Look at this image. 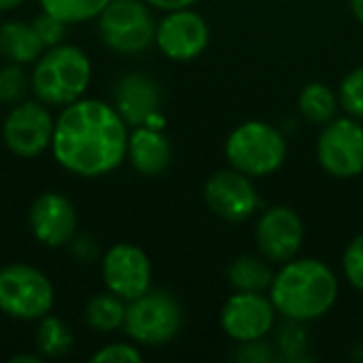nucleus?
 <instances>
[{
	"instance_id": "obj_23",
	"label": "nucleus",
	"mask_w": 363,
	"mask_h": 363,
	"mask_svg": "<svg viewBox=\"0 0 363 363\" xmlns=\"http://www.w3.org/2000/svg\"><path fill=\"white\" fill-rule=\"evenodd\" d=\"M111 0H40L43 11L66 23H79L98 17Z\"/></svg>"
},
{
	"instance_id": "obj_4",
	"label": "nucleus",
	"mask_w": 363,
	"mask_h": 363,
	"mask_svg": "<svg viewBox=\"0 0 363 363\" xmlns=\"http://www.w3.org/2000/svg\"><path fill=\"white\" fill-rule=\"evenodd\" d=\"M225 157L247 177H268L285 164L287 143L272 123L245 121L228 136Z\"/></svg>"
},
{
	"instance_id": "obj_24",
	"label": "nucleus",
	"mask_w": 363,
	"mask_h": 363,
	"mask_svg": "<svg viewBox=\"0 0 363 363\" xmlns=\"http://www.w3.org/2000/svg\"><path fill=\"white\" fill-rule=\"evenodd\" d=\"M340 104L349 115L363 119V66L351 70L340 83Z\"/></svg>"
},
{
	"instance_id": "obj_29",
	"label": "nucleus",
	"mask_w": 363,
	"mask_h": 363,
	"mask_svg": "<svg viewBox=\"0 0 363 363\" xmlns=\"http://www.w3.org/2000/svg\"><path fill=\"white\" fill-rule=\"evenodd\" d=\"M94 363H140L143 362V353L132 347V345H108L104 349H100L98 353L91 355Z\"/></svg>"
},
{
	"instance_id": "obj_5",
	"label": "nucleus",
	"mask_w": 363,
	"mask_h": 363,
	"mask_svg": "<svg viewBox=\"0 0 363 363\" xmlns=\"http://www.w3.org/2000/svg\"><path fill=\"white\" fill-rule=\"evenodd\" d=\"M98 30L115 53H140L155 43L157 23L145 0H111L98 15Z\"/></svg>"
},
{
	"instance_id": "obj_12",
	"label": "nucleus",
	"mask_w": 363,
	"mask_h": 363,
	"mask_svg": "<svg viewBox=\"0 0 363 363\" xmlns=\"http://www.w3.org/2000/svg\"><path fill=\"white\" fill-rule=\"evenodd\" d=\"M277 321V308L264 294L236 291L221 308V330L236 342L262 340Z\"/></svg>"
},
{
	"instance_id": "obj_25",
	"label": "nucleus",
	"mask_w": 363,
	"mask_h": 363,
	"mask_svg": "<svg viewBox=\"0 0 363 363\" xmlns=\"http://www.w3.org/2000/svg\"><path fill=\"white\" fill-rule=\"evenodd\" d=\"M28 79L21 70V64H11L0 70V102L13 104L26 96Z\"/></svg>"
},
{
	"instance_id": "obj_35",
	"label": "nucleus",
	"mask_w": 363,
	"mask_h": 363,
	"mask_svg": "<svg viewBox=\"0 0 363 363\" xmlns=\"http://www.w3.org/2000/svg\"><path fill=\"white\" fill-rule=\"evenodd\" d=\"M21 2L23 0H0V11H11V9H15Z\"/></svg>"
},
{
	"instance_id": "obj_34",
	"label": "nucleus",
	"mask_w": 363,
	"mask_h": 363,
	"mask_svg": "<svg viewBox=\"0 0 363 363\" xmlns=\"http://www.w3.org/2000/svg\"><path fill=\"white\" fill-rule=\"evenodd\" d=\"M351 9H353L357 21L363 26V0H351Z\"/></svg>"
},
{
	"instance_id": "obj_13",
	"label": "nucleus",
	"mask_w": 363,
	"mask_h": 363,
	"mask_svg": "<svg viewBox=\"0 0 363 363\" xmlns=\"http://www.w3.org/2000/svg\"><path fill=\"white\" fill-rule=\"evenodd\" d=\"M204 202L217 217L238 223L249 219L257 211L259 196L255 185L251 183V177L232 168L221 170L206 181Z\"/></svg>"
},
{
	"instance_id": "obj_7",
	"label": "nucleus",
	"mask_w": 363,
	"mask_h": 363,
	"mask_svg": "<svg viewBox=\"0 0 363 363\" xmlns=\"http://www.w3.org/2000/svg\"><path fill=\"white\" fill-rule=\"evenodd\" d=\"M53 285L34 266L11 264L0 270V311L13 319H43L53 308Z\"/></svg>"
},
{
	"instance_id": "obj_15",
	"label": "nucleus",
	"mask_w": 363,
	"mask_h": 363,
	"mask_svg": "<svg viewBox=\"0 0 363 363\" xmlns=\"http://www.w3.org/2000/svg\"><path fill=\"white\" fill-rule=\"evenodd\" d=\"M30 230L45 247H62L77 232V211L72 202L55 191L40 194L30 208Z\"/></svg>"
},
{
	"instance_id": "obj_32",
	"label": "nucleus",
	"mask_w": 363,
	"mask_h": 363,
	"mask_svg": "<svg viewBox=\"0 0 363 363\" xmlns=\"http://www.w3.org/2000/svg\"><path fill=\"white\" fill-rule=\"evenodd\" d=\"M149 6H155L160 11H179V9H189L191 4H196L198 0H145Z\"/></svg>"
},
{
	"instance_id": "obj_6",
	"label": "nucleus",
	"mask_w": 363,
	"mask_h": 363,
	"mask_svg": "<svg viewBox=\"0 0 363 363\" xmlns=\"http://www.w3.org/2000/svg\"><path fill=\"white\" fill-rule=\"evenodd\" d=\"M183 313L179 302L162 289H149L140 298L128 302L125 334L145 347H162L181 330Z\"/></svg>"
},
{
	"instance_id": "obj_20",
	"label": "nucleus",
	"mask_w": 363,
	"mask_h": 363,
	"mask_svg": "<svg viewBox=\"0 0 363 363\" xmlns=\"http://www.w3.org/2000/svg\"><path fill=\"white\" fill-rule=\"evenodd\" d=\"M125 300L115 294H96L85 304V321L96 332H115L125 323Z\"/></svg>"
},
{
	"instance_id": "obj_8",
	"label": "nucleus",
	"mask_w": 363,
	"mask_h": 363,
	"mask_svg": "<svg viewBox=\"0 0 363 363\" xmlns=\"http://www.w3.org/2000/svg\"><path fill=\"white\" fill-rule=\"evenodd\" d=\"M321 168L336 179H353L363 172V125L342 117L325 123L317 140Z\"/></svg>"
},
{
	"instance_id": "obj_18",
	"label": "nucleus",
	"mask_w": 363,
	"mask_h": 363,
	"mask_svg": "<svg viewBox=\"0 0 363 363\" xmlns=\"http://www.w3.org/2000/svg\"><path fill=\"white\" fill-rule=\"evenodd\" d=\"M45 51V45L32 23L6 21L0 26V55L11 64L36 62Z\"/></svg>"
},
{
	"instance_id": "obj_30",
	"label": "nucleus",
	"mask_w": 363,
	"mask_h": 363,
	"mask_svg": "<svg viewBox=\"0 0 363 363\" xmlns=\"http://www.w3.org/2000/svg\"><path fill=\"white\" fill-rule=\"evenodd\" d=\"M238 359L249 363H264L272 359V349L270 345L262 342V340H253V342H240L238 349Z\"/></svg>"
},
{
	"instance_id": "obj_9",
	"label": "nucleus",
	"mask_w": 363,
	"mask_h": 363,
	"mask_svg": "<svg viewBox=\"0 0 363 363\" xmlns=\"http://www.w3.org/2000/svg\"><path fill=\"white\" fill-rule=\"evenodd\" d=\"M55 121L45 102H21L11 108L2 125V138L11 153L36 157L53 140Z\"/></svg>"
},
{
	"instance_id": "obj_16",
	"label": "nucleus",
	"mask_w": 363,
	"mask_h": 363,
	"mask_svg": "<svg viewBox=\"0 0 363 363\" xmlns=\"http://www.w3.org/2000/svg\"><path fill=\"white\" fill-rule=\"evenodd\" d=\"M160 87L143 72L123 74L113 89V106L128 125H151L160 113Z\"/></svg>"
},
{
	"instance_id": "obj_2",
	"label": "nucleus",
	"mask_w": 363,
	"mask_h": 363,
	"mask_svg": "<svg viewBox=\"0 0 363 363\" xmlns=\"http://www.w3.org/2000/svg\"><path fill=\"white\" fill-rule=\"evenodd\" d=\"M270 300L289 321H315L332 311L338 300V279L332 268L313 257L289 259L274 274Z\"/></svg>"
},
{
	"instance_id": "obj_28",
	"label": "nucleus",
	"mask_w": 363,
	"mask_h": 363,
	"mask_svg": "<svg viewBox=\"0 0 363 363\" xmlns=\"http://www.w3.org/2000/svg\"><path fill=\"white\" fill-rule=\"evenodd\" d=\"M306 345H308V336H306L302 323L300 321H289V325H285L281 336H279V347H281L283 355L287 359H300Z\"/></svg>"
},
{
	"instance_id": "obj_21",
	"label": "nucleus",
	"mask_w": 363,
	"mask_h": 363,
	"mask_svg": "<svg viewBox=\"0 0 363 363\" xmlns=\"http://www.w3.org/2000/svg\"><path fill=\"white\" fill-rule=\"evenodd\" d=\"M72 332L70 328L51 315H45L40 319L38 332H36V351L45 359H57L64 357L72 349Z\"/></svg>"
},
{
	"instance_id": "obj_33",
	"label": "nucleus",
	"mask_w": 363,
	"mask_h": 363,
	"mask_svg": "<svg viewBox=\"0 0 363 363\" xmlns=\"http://www.w3.org/2000/svg\"><path fill=\"white\" fill-rule=\"evenodd\" d=\"M43 359V355H15L11 357V363H40Z\"/></svg>"
},
{
	"instance_id": "obj_31",
	"label": "nucleus",
	"mask_w": 363,
	"mask_h": 363,
	"mask_svg": "<svg viewBox=\"0 0 363 363\" xmlns=\"http://www.w3.org/2000/svg\"><path fill=\"white\" fill-rule=\"evenodd\" d=\"M72 253H74L81 262L89 264V262H94V259H96V255H98V247H96L94 238H89V236H81V238H77V240H74V245H72Z\"/></svg>"
},
{
	"instance_id": "obj_1",
	"label": "nucleus",
	"mask_w": 363,
	"mask_h": 363,
	"mask_svg": "<svg viewBox=\"0 0 363 363\" xmlns=\"http://www.w3.org/2000/svg\"><path fill=\"white\" fill-rule=\"evenodd\" d=\"M128 123L115 106L81 98L55 119L53 157L81 177H102L121 166L128 155Z\"/></svg>"
},
{
	"instance_id": "obj_10",
	"label": "nucleus",
	"mask_w": 363,
	"mask_h": 363,
	"mask_svg": "<svg viewBox=\"0 0 363 363\" xmlns=\"http://www.w3.org/2000/svg\"><path fill=\"white\" fill-rule=\"evenodd\" d=\"M208 40L211 30L206 19L191 9L168 11L155 30V45L166 57L174 62L196 60L206 51Z\"/></svg>"
},
{
	"instance_id": "obj_27",
	"label": "nucleus",
	"mask_w": 363,
	"mask_h": 363,
	"mask_svg": "<svg viewBox=\"0 0 363 363\" xmlns=\"http://www.w3.org/2000/svg\"><path fill=\"white\" fill-rule=\"evenodd\" d=\"M342 268H345L347 281L355 289L363 291V234L353 238L351 245L347 247L345 257H342Z\"/></svg>"
},
{
	"instance_id": "obj_3",
	"label": "nucleus",
	"mask_w": 363,
	"mask_h": 363,
	"mask_svg": "<svg viewBox=\"0 0 363 363\" xmlns=\"http://www.w3.org/2000/svg\"><path fill=\"white\" fill-rule=\"evenodd\" d=\"M91 81V62L83 49L60 43L43 51L32 72L36 98L51 106H66L83 98Z\"/></svg>"
},
{
	"instance_id": "obj_11",
	"label": "nucleus",
	"mask_w": 363,
	"mask_h": 363,
	"mask_svg": "<svg viewBox=\"0 0 363 363\" xmlns=\"http://www.w3.org/2000/svg\"><path fill=\"white\" fill-rule=\"evenodd\" d=\"M102 277L111 294L132 302L151 289V262L140 247L121 242L104 253Z\"/></svg>"
},
{
	"instance_id": "obj_26",
	"label": "nucleus",
	"mask_w": 363,
	"mask_h": 363,
	"mask_svg": "<svg viewBox=\"0 0 363 363\" xmlns=\"http://www.w3.org/2000/svg\"><path fill=\"white\" fill-rule=\"evenodd\" d=\"M32 26H34V30L38 32V36H40L45 49L64 43V36H66V21H62L60 17H55V15L43 11V13L32 21Z\"/></svg>"
},
{
	"instance_id": "obj_19",
	"label": "nucleus",
	"mask_w": 363,
	"mask_h": 363,
	"mask_svg": "<svg viewBox=\"0 0 363 363\" xmlns=\"http://www.w3.org/2000/svg\"><path fill=\"white\" fill-rule=\"evenodd\" d=\"M228 281L236 291L264 294V291H270L274 272L262 257L242 255L234 259L232 266L228 268Z\"/></svg>"
},
{
	"instance_id": "obj_22",
	"label": "nucleus",
	"mask_w": 363,
	"mask_h": 363,
	"mask_svg": "<svg viewBox=\"0 0 363 363\" xmlns=\"http://www.w3.org/2000/svg\"><path fill=\"white\" fill-rule=\"evenodd\" d=\"M300 113L311 121V123H328L336 115L338 98L334 91L323 85V83H308L298 100Z\"/></svg>"
},
{
	"instance_id": "obj_17",
	"label": "nucleus",
	"mask_w": 363,
	"mask_h": 363,
	"mask_svg": "<svg viewBox=\"0 0 363 363\" xmlns=\"http://www.w3.org/2000/svg\"><path fill=\"white\" fill-rule=\"evenodd\" d=\"M128 157L140 174H162L172 160L168 138L153 125H138L128 136Z\"/></svg>"
},
{
	"instance_id": "obj_14",
	"label": "nucleus",
	"mask_w": 363,
	"mask_h": 363,
	"mask_svg": "<svg viewBox=\"0 0 363 363\" xmlns=\"http://www.w3.org/2000/svg\"><path fill=\"white\" fill-rule=\"evenodd\" d=\"M304 240L302 217L291 206L268 208L255 228V242L264 259L285 264L298 255Z\"/></svg>"
}]
</instances>
